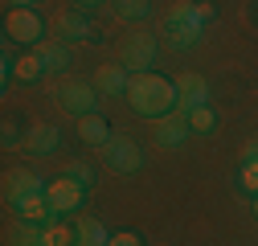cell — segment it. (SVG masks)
I'll list each match as a JSON object with an SVG mask.
<instances>
[{
    "label": "cell",
    "instance_id": "cell-1",
    "mask_svg": "<svg viewBox=\"0 0 258 246\" xmlns=\"http://www.w3.org/2000/svg\"><path fill=\"white\" fill-rule=\"evenodd\" d=\"M127 103H132L136 115L160 119V115H168V111L180 103V90H176V82H168V78H160L156 70H148V74H132Z\"/></svg>",
    "mask_w": 258,
    "mask_h": 246
},
{
    "label": "cell",
    "instance_id": "cell-2",
    "mask_svg": "<svg viewBox=\"0 0 258 246\" xmlns=\"http://www.w3.org/2000/svg\"><path fill=\"white\" fill-rule=\"evenodd\" d=\"M164 33H168V45L176 49H188L205 37V13L201 5H192V0H172L168 13H164Z\"/></svg>",
    "mask_w": 258,
    "mask_h": 246
},
{
    "label": "cell",
    "instance_id": "cell-3",
    "mask_svg": "<svg viewBox=\"0 0 258 246\" xmlns=\"http://www.w3.org/2000/svg\"><path fill=\"white\" fill-rule=\"evenodd\" d=\"M156 57H160V41L148 33V29H132V33L123 37V45H119V61L132 74H148L156 66Z\"/></svg>",
    "mask_w": 258,
    "mask_h": 246
},
{
    "label": "cell",
    "instance_id": "cell-4",
    "mask_svg": "<svg viewBox=\"0 0 258 246\" xmlns=\"http://www.w3.org/2000/svg\"><path fill=\"white\" fill-rule=\"evenodd\" d=\"M5 37L13 41V45H41L45 41V21L33 13V9H9V17H5Z\"/></svg>",
    "mask_w": 258,
    "mask_h": 246
},
{
    "label": "cell",
    "instance_id": "cell-5",
    "mask_svg": "<svg viewBox=\"0 0 258 246\" xmlns=\"http://www.w3.org/2000/svg\"><path fill=\"white\" fill-rule=\"evenodd\" d=\"M53 99L66 107L70 115H78V119L99 111V90H94V82H61L53 90Z\"/></svg>",
    "mask_w": 258,
    "mask_h": 246
},
{
    "label": "cell",
    "instance_id": "cell-6",
    "mask_svg": "<svg viewBox=\"0 0 258 246\" xmlns=\"http://www.w3.org/2000/svg\"><path fill=\"white\" fill-rule=\"evenodd\" d=\"M99 152H103V160H107L111 172H140L144 168V152L132 140H123V136H111Z\"/></svg>",
    "mask_w": 258,
    "mask_h": 246
},
{
    "label": "cell",
    "instance_id": "cell-7",
    "mask_svg": "<svg viewBox=\"0 0 258 246\" xmlns=\"http://www.w3.org/2000/svg\"><path fill=\"white\" fill-rule=\"evenodd\" d=\"M49 189V184L33 172V168H9L5 172V201L9 205H21V201H29V197H37V193H45Z\"/></svg>",
    "mask_w": 258,
    "mask_h": 246
},
{
    "label": "cell",
    "instance_id": "cell-8",
    "mask_svg": "<svg viewBox=\"0 0 258 246\" xmlns=\"http://www.w3.org/2000/svg\"><path fill=\"white\" fill-rule=\"evenodd\" d=\"M45 197H49V205L57 209V213H74V209H82V197H86V189L78 180H70L66 172H61L49 189H45Z\"/></svg>",
    "mask_w": 258,
    "mask_h": 246
},
{
    "label": "cell",
    "instance_id": "cell-9",
    "mask_svg": "<svg viewBox=\"0 0 258 246\" xmlns=\"http://www.w3.org/2000/svg\"><path fill=\"white\" fill-rule=\"evenodd\" d=\"M127 86H132V70L123 61H103L94 70V90L99 95H127Z\"/></svg>",
    "mask_w": 258,
    "mask_h": 246
},
{
    "label": "cell",
    "instance_id": "cell-10",
    "mask_svg": "<svg viewBox=\"0 0 258 246\" xmlns=\"http://www.w3.org/2000/svg\"><path fill=\"white\" fill-rule=\"evenodd\" d=\"M57 148H61L57 123H33V128L25 132V152H29V156H53Z\"/></svg>",
    "mask_w": 258,
    "mask_h": 246
},
{
    "label": "cell",
    "instance_id": "cell-11",
    "mask_svg": "<svg viewBox=\"0 0 258 246\" xmlns=\"http://www.w3.org/2000/svg\"><path fill=\"white\" fill-rule=\"evenodd\" d=\"M176 90H180V107H184V115H188L192 107H209V82H205V74L184 70V74L176 78Z\"/></svg>",
    "mask_w": 258,
    "mask_h": 246
},
{
    "label": "cell",
    "instance_id": "cell-12",
    "mask_svg": "<svg viewBox=\"0 0 258 246\" xmlns=\"http://www.w3.org/2000/svg\"><path fill=\"white\" fill-rule=\"evenodd\" d=\"M192 136L188 115H160L156 119V148H180Z\"/></svg>",
    "mask_w": 258,
    "mask_h": 246
},
{
    "label": "cell",
    "instance_id": "cell-13",
    "mask_svg": "<svg viewBox=\"0 0 258 246\" xmlns=\"http://www.w3.org/2000/svg\"><path fill=\"white\" fill-rule=\"evenodd\" d=\"M53 37L57 41H86L90 37V21L82 17V13H57V21H53Z\"/></svg>",
    "mask_w": 258,
    "mask_h": 246
},
{
    "label": "cell",
    "instance_id": "cell-14",
    "mask_svg": "<svg viewBox=\"0 0 258 246\" xmlns=\"http://www.w3.org/2000/svg\"><path fill=\"white\" fill-rule=\"evenodd\" d=\"M33 49H37V57H41L45 74H57V70H66V66H70V45H66V41H57V37H45V41L33 45Z\"/></svg>",
    "mask_w": 258,
    "mask_h": 246
},
{
    "label": "cell",
    "instance_id": "cell-15",
    "mask_svg": "<svg viewBox=\"0 0 258 246\" xmlns=\"http://www.w3.org/2000/svg\"><path fill=\"white\" fill-rule=\"evenodd\" d=\"M13 209H17V218H21V222H37V226H45V222L61 218V213L49 205V197H45V193L29 197V201H21V205H13Z\"/></svg>",
    "mask_w": 258,
    "mask_h": 246
},
{
    "label": "cell",
    "instance_id": "cell-16",
    "mask_svg": "<svg viewBox=\"0 0 258 246\" xmlns=\"http://www.w3.org/2000/svg\"><path fill=\"white\" fill-rule=\"evenodd\" d=\"M78 136H82V144H90V148H103V144L111 140V128H107V119L94 111V115H82V119H78Z\"/></svg>",
    "mask_w": 258,
    "mask_h": 246
},
{
    "label": "cell",
    "instance_id": "cell-17",
    "mask_svg": "<svg viewBox=\"0 0 258 246\" xmlns=\"http://www.w3.org/2000/svg\"><path fill=\"white\" fill-rule=\"evenodd\" d=\"M111 234L103 230V222H94V218H82L74 226V246H107Z\"/></svg>",
    "mask_w": 258,
    "mask_h": 246
},
{
    "label": "cell",
    "instance_id": "cell-18",
    "mask_svg": "<svg viewBox=\"0 0 258 246\" xmlns=\"http://www.w3.org/2000/svg\"><path fill=\"white\" fill-rule=\"evenodd\" d=\"M41 74H45V66H41L37 49H25V53H17V61H13V78H21V82H33V78H41Z\"/></svg>",
    "mask_w": 258,
    "mask_h": 246
},
{
    "label": "cell",
    "instance_id": "cell-19",
    "mask_svg": "<svg viewBox=\"0 0 258 246\" xmlns=\"http://www.w3.org/2000/svg\"><path fill=\"white\" fill-rule=\"evenodd\" d=\"M9 246H45V230L37 222H17L9 230Z\"/></svg>",
    "mask_w": 258,
    "mask_h": 246
},
{
    "label": "cell",
    "instance_id": "cell-20",
    "mask_svg": "<svg viewBox=\"0 0 258 246\" xmlns=\"http://www.w3.org/2000/svg\"><path fill=\"white\" fill-rule=\"evenodd\" d=\"M115 13L123 21H148L152 17V0H115Z\"/></svg>",
    "mask_w": 258,
    "mask_h": 246
},
{
    "label": "cell",
    "instance_id": "cell-21",
    "mask_svg": "<svg viewBox=\"0 0 258 246\" xmlns=\"http://www.w3.org/2000/svg\"><path fill=\"white\" fill-rule=\"evenodd\" d=\"M41 230H45V246H74V230H70V226H61L57 218L45 222Z\"/></svg>",
    "mask_w": 258,
    "mask_h": 246
},
{
    "label": "cell",
    "instance_id": "cell-22",
    "mask_svg": "<svg viewBox=\"0 0 258 246\" xmlns=\"http://www.w3.org/2000/svg\"><path fill=\"white\" fill-rule=\"evenodd\" d=\"M213 123H217V119H213L209 107H192V111H188V128H192V136H209Z\"/></svg>",
    "mask_w": 258,
    "mask_h": 246
},
{
    "label": "cell",
    "instance_id": "cell-23",
    "mask_svg": "<svg viewBox=\"0 0 258 246\" xmlns=\"http://www.w3.org/2000/svg\"><path fill=\"white\" fill-rule=\"evenodd\" d=\"M66 176H70V180H78L82 189H90V184H94V168H90V164H82V160H70V164H66Z\"/></svg>",
    "mask_w": 258,
    "mask_h": 246
},
{
    "label": "cell",
    "instance_id": "cell-24",
    "mask_svg": "<svg viewBox=\"0 0 258 246\" xmlns=\"http://www.w3.org/2000/svg\"><path fill=\"white\" fill-rule=\"evenodd\" d=\"M0 144H5L9 152H17V148H25V136L17 132V123H5V132H0Z\"/></svg>",
    "mask_w": 258,
    "mask_h": 246
},
{
    "label": "cell",
    "instance_id": "cell-25",
    "mask_svg": "<svg viewBox=\"0 0 258 246\" xmlns=\"http://www.w3.org/2000/svg\"><path fill=\"white\" fill-rule=\"evenodd\" d=\"M107 246H144V238H140L136 230H119V234H111Z\"/></svg>",
    "mask_w": 258,
    "mask_h": 246
},
{
    "label": "cell",
    "instance_id": "cell-26",
    "mask_svg": "<svg viewBox=\"0 0 258 246\" xmlns=\"http://www.w3.org/2000/svg\"><path fill=\"white\" fill-rule=\"evenodd\" d=\"M242 184H246L250 193H258V160H246L242 164Z\"/></svg>",
    "mask_w": 258,
    "mask_h": 246
},
{
    "label": "cell",
    "instance_id": "cell-27",
    "mask_svg": "<svg viewBox=\"0 0 258 246\" xmlns=\"http://www.w3.org/2000/svg\"><path fill=\"white\" fill-rule=\"evenodd\" d=\"M242 156H246V160H258V136H254V140L242 148Z\"/></svg>",
    "mask_w": 258,
    "mask_h": 246
},
{
    "label": "cell",
    "instance_id": "cell-28",
    "mask_svg": "<svg viewBox=\"0 0 258 246\" xmlns=\"http://www.w3.org/2000/svg\"><path fill=\"white\" fill-rule=\"evenodd\" d=\"M5 5H9V9H33L37 0H5Z\"/></svg>",
    "mask_w": 258,
    "mask_h": 246
},
{
    "label": "cell",
    "instance_id": "cell-29",
    "mask_svg": "<svg viewBox=\"0 0 258 246\" xmlns=\"http://www.w3.org/2000/svg\"><path fill=\"white\" fill-rule=\"evenodd\" d=\"M78 9H90V5H103V0H74Z\"/></svg>",
    "mask_w": 258,
    "mask_h": 246
},
{
    "label": "cell",
    "instance_id": "cell-30",
    "mask_svg": "<svg viewBox=\"0 0 258 246\" xmlns=\"http://www.w3.org/2000/svg\"><path fill=\"white\" fill-rule=\"evenodd\" d=\"M254 213H258V193H254Z\"/></svg>",
    "mask_w": 258,
    "mask_h": 246
}]
</instances>
